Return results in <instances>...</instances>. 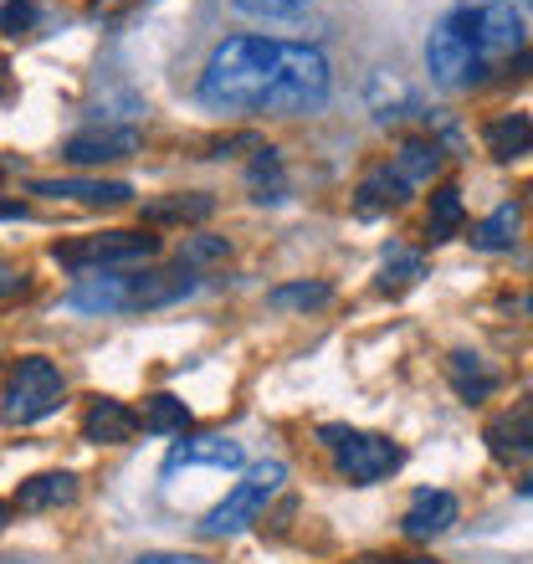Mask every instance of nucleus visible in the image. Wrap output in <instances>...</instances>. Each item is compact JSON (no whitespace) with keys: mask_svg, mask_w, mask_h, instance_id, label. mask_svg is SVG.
<instances>
[{"mask_svg":"<svg viewBox=\"0 0 533 564\" xmlns=\"http://www.w3.org/2000/svg\"><path fill=\"white\" fill-rule=\"evenodd\" d=\"M216 200L210 195H160L144 206V221H206Z\"/></svg>","mask_w":533,"mask_h":564,"instance_id":"obj_22","label":"nucleus"},{"mask_svg":"<svg viewBox=\"0 0 533 564\" xmlns=\"http://www.w3.org/2000/svg\"><path fill=\"white\" fill-rule=\"evenodd\" d=\"M0 104H6V62H0Z\"/></svg>","mask_w":533,"mask_h":564,"instance_id":"obj_36","label":"nucleus"},{"mask_svg":"<svg viewBox=\"0 0 533 564\" xmlns=\"http://www.w3.org/2000/svg\"><path fill=\"white\" fill-rule=\"evenodd\" d=\"M226 257H231L226 237H185V247H180V268H210V262H226Z\"/></svg>","mask_w":533,"mask_h":564,"instance_id":"obj_27","label":"nucleus"},{"mask_svg":"<svg viewBox=\"0 0 533 564\" xmlns=\"http://www.w3.org/2000/svg\"><path fill=\"white\" fill-rule=\"evenodd\" d=\"M488 442L498 457H533V401H519L513 411L488 426Z\"/></svg>","mask_w":533,"mask_h":564,"instance_id":"obj_17","label":"nucleus"},{"mask_svg":"<svg viewBox=\"0 0 533 564\" xmlns=\"http://www.w3.org/2000/svg\"><path fill=\"white\" fill-rule=\"evenodd\" d=\"M31 21H36V6H31V0H6V6H0V31H6V36L31 31Z\"/></svg>","mask_w":533,"mask_h":564,"instance_id":"obj_29","label":"nucleus"},{"mask_svg":"<svg viewBox=\"0 0 533 564\" xmlns=\"http://www.w3.org/2000/svg\"><path fill=\"white\" fill-rule=\"evenodd\" d=\"M26 293V272H15L11 262H0V297H15Z\"/></svg>","mask_w":533,"mask_h":564,"instance_id":"obj_31","label":"nucleus"},{"mask_svg":"<svg viewBox=\"0 0 533 564\" xmlns=\"http://www.w3.org/2000/svg\"><path fill=\"white\" fill-rule=\"evenodd\" d=\"M313 0H237V11L247 15H297V11H308Z\"/></svg>","mask_w":533,"mask_h":564,"instance_id":"obj_30","label":"nucleus"},{"mask_svg":"<svg viewBox=\"0 0 533 564\" xmlns=\"http://www.w3.org/2000/svg\"><path fill=\"white\" fill-rule=\"evenodd\" d=\"M446 375H452L461 401H488L492 390H498V370L482 355H467V349H457V355L446 359Z\"/></svg>","mask_w":533,"mask_h":564,"instance_id":"obj_19","label":"nucleus"},{"mask_svg":"<svg viewBox=\"0 0 533 564\" xmlns=\"http://www.w3.org/2000/svg\"><path fill=\"white\" fill-rule=\"evenodd\" d=\"M328 297H334V288H328V282H287V288H272V293H266V303H272V308H324Z\"/></svg>","mask_w":533,"mask_h":564,"instance_id":"obj_25","label":"nucleus"},{"mask_svg":"<svg viewBox=\"0 0 533 564\" xmlns=\"http://www.w3.org/2000/svg\"><path fill=\"white\" fill-rule=\"evenodd\" d=\"M334 462H339L344 482L370 488V482H380V477L395 473L400 462H405V452H400L395 442H385V436H365V431H355L344 446H334Z\"/></svg>","mask_w":533,"mask_h":564,"instance_id":"obj_7","label":"nucleus"},{"mask_svg":"<svg viewBox=\"0 0 533 564\" xmlns=\"http://www.w3.org/2000/svg\"><path fill=\"white\" fill-rule=\"evenodd\" d=\"M519 237V206H498L488 221L472 226V247L477 252H508Z\"/></svg>","mask_w":533,"mask_h":564,"instance_id":"obj_21","label":"nucleus"},{"mask_svg":"<svg viewBox=\"0 0 533 564\" xmlns=\"http://www.w3.org/2000/svg\"><path fill=\"white\" fill-rule=\"evenodd\" d=\"M390 200H405V195H400L395 175H390V164H385V170H374V175L359 185V200H355V206H359V216H380Z\"/></svg>","mask_w":533,"mask_h":564,"instance_id":"obj_26","label":"nucleus"},{"mask_svg":"<svg viewBox=\"0 0 533 564\" xmlns=\"http://www.w3.org/2000/svg\"><path fill=\"white\" fill-rule=\"evenodd\" d=\"M529 308H533V297H529Z\"/></svg>","mask_w":533,"mask_h":564,"instance_id":"obj_39","label":"nucleus"},{"mask_svg":"<svg viewBox=\"0 0 533 564\" xmlns=\"http://www.w3.org/2000/svg\"><path fill=\"white\" fill-rule=\"evenodd\" d=\"M77 498V477L73 473H36L15 488V508L42 513V508H67Z\"/></svg>","mask_w":533,"mask_h":564,"instance_id":"obj_18","label":"nucleus"},{"mask_svg":"<svg viewBox=\"0 0 533 564\" xmlns=\"http://www.w3.org/2000/svg\"><path fill=\"white\" fill-rule=\"evenodd\" d=\"M328 98V57L318 46H303V42H287L282 46V77L278 88H272V104L266 113H313V108H324Z\"/></svg>","mask_w":533,"mask_h":564,"instance_id":"obj_5","label":"nucleus"},{"mask_svg":"<svg viewBox=\"0 0 533 564\" xmlns=\"http://www.w3.org/2000/svg\"><path fill=\"white\" fill-rule=\"evenodd\" d=\"M415 278H426V262L415 252H385V288H405V282H415Z\"/></svg>","mask_w":533,"mask_h":564,"instance_id":"obj_28","label":"nucleus"},{"mask_svg":"<svg viewBox=\"0 0 533 564\" xmlns=\"http://www.w3.org/2000/svg\"><path fill=\"white\" fill-rule=\"evenodd\" d=\"M461 226V191L457 185H442L431 195V216H426V237L431 241H452Z\"/></svg>","mask_w":533,"mask_h":564,"instance_id":"obj_23","label":"nucleus"},{"mask_svg":"<svg viewBox=\"0 0 533 564\" xmlns=\"http://www.w3.org/2000/svg\"><path fill=\"white\" fill-rule=\"evenodd\" d=\"M129 282H133V278H113V272L83 278L73 293H67V308H77V313H113V308H129Z\"/></svg>","mask_w":533,"mask_h":564,"instance_id":"obj_16","label":"nucleus"},{"mask_svg":"<svg viewBox=\"0 0 533 564\" xmlns=\"http://www.w3.org/2000/svg\"><path fill=\"white\" fill-rule=\"evenodd\" d=\"M533 149V123L529 113H508V119L488 123V154L492 160H519Z\"/></svg>","mask_w":533,"mask_h":564,"instance_id":"obj_20","label":"nucleus"},{"mask_svg":"<svg viewBox=\"0 0 533 564\" xmlns=\"http://www.w3.org/2000/svg\"><path fill=\"white\" fill-rule=\"evenodd\" d=\"M185 467H216V473H231L241 467V446L226 442V436H191V442H180L170 457H164V477L185 473Z\"/></svg>","mask_w":533,"mask_h":564,"instance_id":"obj_11","label":"nucleus"},{"mask_svg":"<svg viewBox=\"0 0 533 564\" xmlns=\"http://www.w3.org/2000/svg\"><path fill=\"white\" fill-rule=\"evenodd\" d=\"M513 67H519V73H529V77H533V46H529V52H519V57H513Z\"/></svg>","mask_w":533,"mask_h":564,"instance_id":"obj_34","label":"nucleus"},{"mask_svg":"<svg viewBox=\"0 0 533 564\" xmlns=\"http://www.w3.org/2000/svg\"><path fill=\"white\" fill-rule=\"evenodd\" d=\"M6 519H11V508H6V503H0V523H6Z\"/></svg>","mask_w":533,"mask_h":564,"instance_id":"obj_37","label":"nucleus"},{"mask_svg":"<svg viewBox=\"0 0 533 564\" xmlns=\"http://www.w3.org/2000/svg\"><path fill=\"white\" fill-rule=\"evenodd\" d=\"M287 482V467L282 462H257L252 473L241 477L237 488L226 492L221 503L206 513V523H200V534H210V539H226V534H241L247 523H257L262 519V508L278 498V488Z\"/></svg>","mask_w":533,"mask_h":564,"instance_id":"obj_4","label":"nucleus"},{"mask_svg":"<svg viewBox=\"0 0 533 564\" xmlns=\"http://www.w3.org/2000/svg\"><path fill=\"white\" fill-rule=\"evenodd\" d=\"M523 492H529V498H533V477H529V482H523Z\"/></svg>","mask_w":533,"mask_h":564,"instance_id":"obj_38","label":"nucleus"},{"mask_svg":"<svg viewBox=\"0 0 533 564\" xmlns=\"http://www.w3.org/2000/svg\"><path fill=\"white\" fill-rule=\"evenodd\" d=\"M15 216H26V206L21 200H0V221H15Z\"/></svg>","mask_w":533,"mask_h":564,"instance_id":"obj_33","label":"nucleus"},{"mask_svg":"<svg viewBox=\"0 0 533 564\" xmlns=\"http://www.w3.org/2000/svg\"><path fill=\"white\" fill-rule=\"evenodd\" d=\"M442 170V149L431 144V139H411V144H400V154L390 160V175H395L400 195L421 191V185H431V175Z\"/></svg>","mask_w":533,"mask_h":564,"instance_id":"obj_15","label":"nucleus"},{"mask_svg":"<svg viewBox=\"0 0 533 564\" xmlns=\"http://www.w3.org/2000/svg\"><path fill=\"white\" fill-rule=\"evenodd\" d=\"M390 564H436V560H421V554H415V560H390Z\"/></svg>","mask_w":533,"mask_h":564,"instance_id":"obj_35","label":"nucleus"},{"mask_svg":"<svg viewBox=\"0 0 533 564\" xmlns=\"http://www.w3.org/2000/svg\"><path fill=\"white\" fill-rule=\"evenodd\" d=\"M154 252H160V241L149 231H98V237H77L52 247L62 268H133V262H149Z\"/></svg>","mask_w":533,"mask_h":564,"instance_id":"obj_6","label":"nucleus"},{"mask_svg":"<svg viewBox=\"0 0 533 564\" xmlns=\"http://www.w3.org/2000/svg\"><path fill=\"white\" fill-rule=\"evenodd\" d=\"M467 15H472V36H477V46H482L488 67L519 52L523 15H519V6H513V0H482V6H467Z\"/></svg>","mask_w":533,"mask_h":564,"instance_id":"obj_8","label":"nucleus"},{"mask_svg":"<svg viewBox=\"0 0 533 564\" xmlns=\"http://www.w3.org/2000/svg\"><path fill=\"white\" fill-rule=\"evenodd\" d=\"M133 564H210V560H200V554H139Z\"/></svg>","mask_w":533,"mask_h":564,"instance_id":"obj_32","label":"nucleus"},{"mask_svg":"<svg viewBox=\"0 0 533 564\" xmlns=\"http://www.w3.org/2000/svg\"><path fill=\"white\" fill-rule=\"evenodd\" d=\"M200 282L191 268H170V272H144L129 282V308H164L175 297H191Z\"/></svg>","mask_w":533,"mask_h":564,"instance_id":"obj_12","label":"nucleus"},{"mask_svg":"<svg viewBox=\"0 0 533 564\" xmlns=\"http://www.w3.org/2000/svg\"><path fill=\"white\" fill-rule=\"evenodd\" d=\"M144 431H154V436H185V426H191V411H185V401H175V395H149L144 401Z\"/></svg>","mask_w":533,"mask_h":564,"instance_id":"obj_24","label":"nucleus"},{"mask_svg":"<svg viewBox=\"0 0 533 564\" xmlns=\"http://www.w3.org/2000/svg\"><path fill=\"white\" fill-rule=\"evenodd\" d=\"M139 129H129V123H93V129H83V134H73L67 144H62V160L73 164H113V160H129V154H139Z\"/></svg>","mask_w":533,"mask_h":564,"instance_id":"obj_9","label":"nucleus"},{"mask_svg":"<svg viewBox=\"0 0 533 564\" xmlns=\"http://www.w3.org/2000/svg\"><path fill=\"white\" fill-rule=\"evenodd\" d=\"M426 67L436 88H467V83H477V77L488 73V57H482V46L472 36L467 6H457L452 15L436 21V31H431V42H426Z\"/></svg>","mask_w":533,"mask_h":564,"instance_id":"obj_2","label":"nucleus"},{"mask_svg":"<svg viewBox=\"0 0 533 564\" xmlns=\"http://www.w3.org/2000/svg\"><path fill=\"white\" fill-rule=\"evenodd\" d=\"M133 431H139V416L123 401H93L88 416H83V436L93 446H123L133 442Z\"/></svg>","mask_w":533,"mask_h":564,"instance_id":"obj_14","label":"nucleus"},{"mask_svg":"<svg viewBox=\"0 0 533 564\" xmlns=\"http://www.w3.org/2000/svg\"><path fill=\"white\" fill-rule=\"evenodd\" d=\"M282 46L287 42H266V36H231L210 52L206 73H200V104L221 108V113H266L272 88L282 77Z\"/></svg>","mask_w":533,"mask_h":564,"instance_id":"obj_1","label":"nucleus"},{"mask_svg":"<svg viewBox=\"0 0 533 564\" xmlns=\"http://www.w3.org/2000/svg\"><path fill=\"white\" fill-rule=\"evenodd\" d=\"M62 395H67L62 370L52 365V359L31 355V359H21V365L6 375V390H0V416H6V426H31V421L52 416V411L62 405Z\"/></svg>","mask_w":533,"mask_h":564,"instance_id":"obj_3","label":"nucleus"},{"mask_svg":"<svg viewBox=\"0 0 533 564\" xmlns=\"http://www.w3.org/2000/svg\"><path fill=\"white\" fill-rule=\"evenodd\" d=\"M405 534L411 539H436V534H446L452 523H457V498L452 492H431V488H421L411 498V508H405Z\"/></svg>","mask_w":533,"mask_h":564,"instance_id":"obj_13","label":"nucleus"},{"mask_svg":"<svg viewBox=\"0 0 533 564\" xmlns=\"http://www.w3.org/2000/svg\"><path fill=\"white\" fill-rule=\"evenodd\" d=\"M31 195H52V200H83V206H123L133 195L129 180H31Z\"/></svg>","mask_w":533,"mask_h":564,"instance_id":"obj_10","label":"nucleus"}]
</instances>
